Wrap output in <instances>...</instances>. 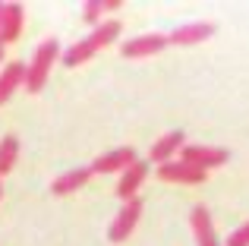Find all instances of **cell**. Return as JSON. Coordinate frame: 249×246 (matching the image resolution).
I'll return each mask as SVG.
<instances>
[{
  "label": "cell",
  "mask_w": 249,
  "mask_h": 246,
  "mask_svg": "<svg viewBox=\"0 0 249 246\" xmlns=\"http://www.w3.org/2000/svg\"><path fill=\"white\" fill-rule=\"evenodd\" d=\"M117 35H120V22H117V19H110V22H101V25H95V32H91L89 38H82V41L70 44L67 54H63L60 60L67 63V67H79V63L91 60V57H95L101 48H107L110 41H117Z\"/></svg>",
  "instance_id": "1"
},
{
  "label": "cell",
  "mask_w": 249,
  "mask_h": 246,
  "mask_svg": "<svg viewBox=\"0 0 249 246\" xmlns=\"http://www.w3.org/2000/svg\"><path fill=\"white\" fill-rule=\"evenodd\" d=\"M60 57V41L57 38H48V41L38 44L35 57H32V63L25 67V88H29L32 95H38L44 88V82H48V73L51 67H54V60Z\"/></svg>",
  "instance_id": "2"
},
{
  "label": "cell",
  "mask_w": 249,
  "mask_h": 246,
  "mask_svg": "<svg viewBox=\"0 0 249 246\" xmlns=\"http://www.w3.org/2000/svg\"><path fill=\"white\" fill-rule=\"evenodd\" d=\"M227 158H231L227 148H208V145H183L180 148V161L189 167H199V171L221 167V164H227Z\"/></svg>",
  "instance_id": "3"
},
{
  "label": "cell",
  "mask_w": 249,
  "mask_h": 246,
  "mask_svg": "<svg viewBox=\"0 0 249 246\" xmlns=\"http://www.w3.org/2000/svg\"><path fill=\"white\" fill-rule=\"evenodd\" d=\"M139 215H142V199L139 196L129 199V202H123V209L117 211L114 224H110V230H107L110 243H123L126 240V237L136 230V224H139Z\"/></svg>",
  "instance_id": "4"
},
{
  "label": "cell",
  "mask_w": 249,
  "mask_h": 246,
  "mask_svg": "<svg viewBox=\"0 0 249 246\" xmlns=\"http://www.w3.org/2000/svg\"><path fill=\"white\" fill-rule=\"evenodd\" d=\"M167 48V35H158V32H148V35H139V38H129L123 44V57L129 60H139V57H155Z\"/></svg>",
  "instance_id": "5"
},
{
  "label": "cell",
  "mask_w": 249,
  "mask_h": 246,
  "mask_svg": "<svg viewBox=\"0 0 249 246\" xmlns=\"http://www.w3.org/2000/svg\"><path fill=\"white\" fill-rule=\"evenodd\" d=\"M133 161H136V148L123 145V148H114V152H107V155H101V158H95L89 171H91V174H114V171H126Z\"/></svg>",
  "instance_id": "6"
},
{
  "label": "cell",
  "mask_w": 249,
  "mask_h": 246,
  "mask_svg": "<svg viewBox=\"0 0 249 246\" xmlns=\"http://www.w3.org/2000/svg\"><path fill=\"white\" fill-rule=\"evenodd\" d=\"M158 177L164 180V183H205V171L189 167V164H183V161H167V164H161Z\"/></svg>",
  "instance_id": "7"
},
{
  "label": "cell",
  "mask_w": 249,
  "mask_h": 246,
  "mask_svg": "<svg viewBox=\"0 0 249 246\" xmlns=\"http://www.w3.org/2000/svg\"><path fill=\"white\" fill-rule=\"evenodd\" d=\"M148 177V164L145 161H139L136 158L133 164L123 171V177H120V183H117V196L123 199V202H129V199H136V193H139V186H142V180Z\"/></svg>",
  "instance_id": "8"
},
{
  "label": "cell",
  "mask_w": 249,
  "mask_h": 246,
  "mask_svg": "<svg viewBox=\"0 0 249 246\" xmlns=\"http://www.w3.org/2000/svg\"><path fill=\"white\" fill-rule=\"evenodd\" d=\"M189 224H193V234H196V243L199 246H221L218 234H214V224H212V215H208L205 205H193Z\"/></svg>",
  "instance_id": "9"
},
{
  "label": "cell",
  "mask_w": 249,
  "mask_h": 246,
  "mask_svg": "<svg viewBox=\"0 0 249 246\" xmlns=\"http://www.w3.org/2000/svg\"><path fill=\"white\" fill-rule=\"evenodd\" d=\"M183 145H186V133H183V129H170V133H164V136H161V139L152 145V161H155L158 167L167 164V158H174V155L180 152Z\"/></svg>",
  "instance_id": "10"
},
{
  "label": "cell",
  "mask_w": 249,
  "mask_h": 246,
  "mask_svg": "<svg viewBox=\"0 0 249 246\" xmlns=\"http://www.w3.org/2000/svg\"><path fill=\"white\" fill-rule=\"evenodd\" d=\"M214 35V25L212 22H189V25H180L167 35V44H199V41H208Z\"/></svg>",
  "instance_id": "11"
},
{
  "label": "cell",
  "mask_w": 249,
  "mask_h": 246,
  "mask_svg": "<svg viewBox=\"0 0 249 246\" xmlns=\"http://www.w3.org/2000/svg\"><path fill=\"white\" fill-rule=\"evenodd\" d=\"M19 86H25V63L13 60V63H6L3 73H0V105H6L10 95L16 92Z\"/></svg>",
  "instance_id": "12"
},
{
  "label": "cell",
  "mask_w": 249,
  "mask_h": 246,
  "mask_svg": "<svg viewBox=\"0 0 249 246\" xmlns=\"http://www.w3.org/2000/svg\"><path fill=\"white\" fill-rule=\"evenodd\" d=\"M22 3H3V25H0V35H3V44L16 41L22 35Z\"/></svg>",
  "instance_id": "13"
},
{
  "label": "cell",
  "mask_w": 249,
  "mask_h": 246,
  "mask_svg": "<svg viewBox=\"0 0 249 246\" xmlns=\"http://www.w3.org/2000/svg\"><path fill=\"white\" fill-rule=\"evenodd\" d=\"M89 177H91L89 167H76V171H67V174H60V177L51 183V193H54V196H67V193H76L79 186L89 183Z\"/></svg>",
  "instance_id": "14"
},
{
  "label": "cell",
  "mask_w": 249,
  "mask_h": 246,
  "mask_svg": "<svg viewBox=\"0 0 249 246\" xmlns=\"http://www.w3.org/2000/svg\"><path fill=\"white\" fill-rule=\"evenodd\" d=\"M16 155H19V139L16 136H3V139H0V177H6V174L13 171Z\"/></svg>",
  "instance_id": "15"
},
{
  "label": "cell",
  "mask_w": 249,
  "mask_h": 246,
  "mask_svg": "<svg viewBox=\"0 0 249 246\" xmlns=\"http://www.w3.org/2000/svg\"><path fill=\"white\" fill-rule=\"evenodd\" d=\"M117 6H123L120 0H89L85 3V22H98L101 19V13H107V10H117Z\"/></svg>",
  "instance_id": "16"
},
{
  "label": "cell",
  "mask_w": 249,
  "mask_h": 246,
  "mask_svg": "<svg viewBox=\"0 0 249 246\" xmlns=\"http://www.w3.org/2000/svg\"><path fill=\"white\" fill-rule=\"evenodd\" d=\"M227 246H249V221L243 224V228H237L231 234V240H227Z\"/></svg>",
  "instance_id": "17"
},
{
  "label": "cell",
  "mask_w": 249,
  "mask_h": 246,
  "mask_svg": "<svg viewBox=\"0 0 249 246\" xmlns=\"http://www.w3.org/2000/svg\"><path fill=\"white\" fill-rule=\"evenodd\" d=\"M0 25H3V3H0ZM0 60H3V35H0Z\"/></svg>",
  "instance_id": "18"
}]
</instances>
